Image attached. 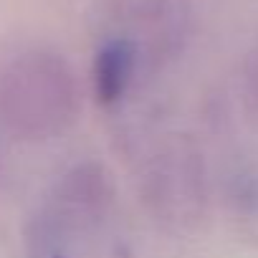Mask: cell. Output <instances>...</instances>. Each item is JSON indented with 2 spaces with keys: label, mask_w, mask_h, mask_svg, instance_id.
I'll return each mask as SVG.
<instances>
[{
  "label": "cell",
  "mask_w": 258,
  "mask_h": 258,
  "mask_svg": "<svg viewBox=\"0 0 258 258\" xmlns=\"http://www.w3.org/2000/svg\"><path fill=\"white\" fill-rule=\"evenodd\" d=\"M79 116V84L61 53L31 48L0 69V121L26 142L61 137Z\"/></svg>",
  "instance_id": "6da1fadb"
},
{
  "label": "cell",
  "mask_w": 258,
  "mask_h": 258,
  "mask_svg": "<svg viewBox=\"0 0 258 258\" xmlns=\"http://www.w3.org/2000/svg\"><path fill=\"white\" fill-rule=\"evenodd\" d=\"M111 205V180L96 162H81L66 170L46 203L41 205L66 233L76 235L99 225Z\"/></svg>",
  "instance_id": "7a4b0ae2"
},
{
  "label": "cell",
  "mask_w": 258,
  "mask_h": 258,
  "mask_svg": "<svg viewBox=\"0 0 258 258\" xmlns=\"http://www.w3.org/2000/svg\"><path fill=\"white\" fill-rule=\"evenodd\" d=\"M203 162L198 152L187 147H175L157 162L150 177V200L157 205V213H170L182 200L185 210H198L203 203Z\"/></svg>",
  "instance_id": "3957f363"
},
{
  "label": "cell",
  "mask_w": 258,
  "mask_h": 258,
  "mask_svg": "<svg viewBox=\"0 0 258 258\" xmlns=\"http://www.w3.org/2000/svg\"><path fill=\"white\" fill-rule=\"evenodd\" d=\"M137 66V51L135 43L126 38H116L109 41L106 46H101V51L94 58V96L99 104L111 106L116 104L129 81H132Z\"/></svg>",
  "instance_id": "277c9868"
},
{
  "label": "cell",
  "mask_w": 258,
  "mask_h": 258,
  "mask_svg": "<svg viewBox=\"0 0 258 258\" xmlns=\"http://www.w3.org/2000/svg\"><path fill=\"white\" fill-rule=\"evenodd\" d=\"M71 233H66L43 208H38L23 230L26 258H71Z\"/></svg>",
  "instance_id": "5b68a950"
},
{
  "label": "cell",
  "mask_w": 258,
  "mask_h": 258,
  "mask_svg": "<svg viewBox=\"0 0 258 258\" xmlns=\"http://www.w3.org/2000/svg\"><path fill=\"white\" fill-rule=\"evenodd\" d=\"M243 104L250 119H258V66H248L245 86H243Z\"/></svg>",
  "instance_id": "8992f818"
},
{
  "label": "cell",
  "mask_w": 258,
  "mask_h": 258,
  "mask_svg": "<svg viewBox=\"0 0 258 258\" xmlns=\"http://www.w3.org/2000/svg\"><path fill=\"white\" fill-rule=\"evenodd\" d=\"M8 129L0 121V180H3V172H6V157H8Z\"/></svg>",
  "instance_id": "52a82bcc"
}]
</instances>
